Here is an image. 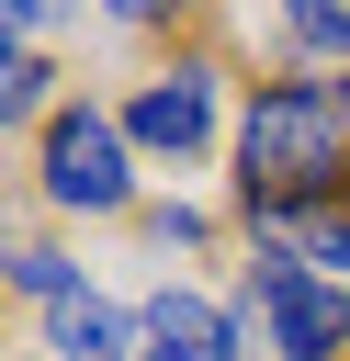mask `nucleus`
Returning <instances> with one entry per match:
<instances>
[{"instance_id":"obj_4","label":"nucleus","mask_w":350,"mask_h":361,"mask_svg":"<svg viewBox=\"0 0 350 361\" xmlns=\"http://www.w3.org/2000/svg\"><path fill=\"white\" fill-rule=\"evenodd\" d=\"M248 316L282 361H350V282H316L294 259H248Z\"/></svg>"},{"instance_id":"obj_9","label":"nucleus","mask_w":350,"mask_h":361,"mask_svg":"<svg viewBox=\"0 0 350 361\" xmlns=\"http://www.w3.org/2000/svg\"><path fill=\"white\" fill-rule=\"evenodd\" d=\"M0 282H11V293H34V305H45V316H56V305H79V293H90V282H79V259H68V248H11V259H0Z\"/></svg>"},{"instance_id":"obj_13","label":"nucleus","mask_w":350,"mask_h":361,"mask_svg":"<svg viewBox=\"0 0 350 361\" xmlns=\"http://www.w3.org/2000/svg\"><path fill=\"white\" fill-rule=\"evenodd\" d=\"M339 90H350V79H339Z\"/></svg>"},{"instance_id":"obj_1","label":"nucleus","mask_w":350,"mask_h":361,"mask_svg":"<svg viewBox=\"0 0 350 361\" xmlns=\"http://www.w3.org/2000/svg\"><path fill=\"white\" fill-rule=\"evenodd\" d=\"M350 203V90L260 79L237 113V214H327Z\"/></svg>"},{"instance_id":"obj_7","label":"nucleus","mask_w":350,"mask_h":361,"mask_svg":"<svg viewBox=\"0 0 350 361\" xmlns=\"http://www.w3.org/2000/svg\"><path fill=\"white\" fill-rule=\"evenodd\" d=\"M34 34H45V11L0 0V135H11L23 113H56V102H68V90H56V68L34 56Z\"/></svg>"},{"instance_id":"obj_2","label":"nucleus","mask_w":350,"mask_h":361,"mask_svg":"<svg viewBox=\"0 0 350 361\" xmlns=\"http://www.w3.org/2000/svg\"><path fill=\"white\" fill-rule=\"evenodd\" d=\"M34 192L56 214H135V147H124V113L102 102H56L45 113V147H34Z\"/></svg>"},{"instance_id":"obj_5","label":"nucleus","mask_w":350,"mask_h":361,"mask_svg":"<svg viewBox=\"0 0 350 361\" xmlns=\"http://www.w3.org/2000/svg\"><path fill=\"white\" fill-rule=\"evenodd\" d=\"M135 361H226V305H203L192 282H158L147 305H135Z\"/></svg>"},{"instance_id":"obj_3","label":"nucleus","mask_w":350,"mask_h":361,"mask_svg":"<svg viewBox=\"0 0 350 361\" xmlns=\"http://www.w3.org/2000/svg\"><path fill=\"white\" fill-rule=\"evenodd\" d=\"M215 90H226V68H203V56H169V68H147V79L124 90V147H135V158H169V169H192V158L215 147Z\"/></svg>"},{"instance_id":"obj_6","label":"nucleus","mask_w":350,"mask_h":361,"mask_svg":"<svg viewBox=\"0 0 350 361\" xmlns=\"http://www.w3.org/2000/svg\"><path fill=\"white\" fill-rule=\"evenodd\" d=\"M248 237H260V259H294L316 282H350V203H327V214H248Z\"/></svg>"},{"instance_id":"obj_11","label":"nucleus","mask_w":350,"mask_h":361,"mask_svg":"<svg viewBox=\"0 0 350 361\" xmlns=\"http://www.w3.org/2000/svg\"><path fill=\"white\" fill-rule=\"evenodd\" d=\"M147 237L158 248H215V214L203 203H147Z\"/></svg>"},{"instance_id":"obj_8","label":"nucleus","mask_w":350,"mask_h":361,"mask_svg":"<svg viewBox=\"0 0 350 361\" xmlns=\"http://www.w3.org/2000/svg\"><path fill=\"white\" fill-rule=\"evenodd\" d=\"M135 338H147V327H135L113 293H79V305L45 316V350H56V361H135Z\"/></svg>"},{"instance_id":"obj_10","label":"nucleus","mask_w":350,"mask_h":361,"mask_svg":"<svg viewBox=\"0 0 350 361\" xmlns=\"http://www.w3.org/2000/svg\"><path fill=\"white\" fill-rule=\"evenodd\" d=\"M271 34H282L294 56H339V68H350V11H271Z\"/></svg>"},{"instance_id":"obj_12","label":"nucleus","mask_w":350,"mask_h":361,"mask_svg":"<svg viewBox=\"0 0 350 361\" xmlns=\"http://www.w3.org/2000/svg\"><path fill=\"white\" fill-rule=\"evenodd\" d=\"M11 361H45V350H11Z\"/></svg>"}]
</instances>
